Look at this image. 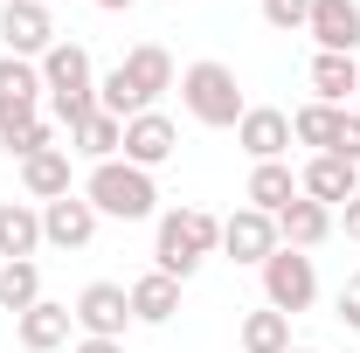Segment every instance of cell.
Returning a JSON list of instances; mask_svg holds the SVG:
<instances>
[{
  "label": "cell",
  "instance_id": "9",
  "mask_svg": "<svg viewBox=\"0 0 360 353\" xmlns=\"http://www.w3.org/2000/svg\"><path fill=\"white\" fill-rule=\"evenodd\" d=\"M42 63H21V56H0V132L21 125V118H42Z\"/></svg>",
  "mask_w": 360,
  "mask_h": 353
},
{
  "label": "cell",
  "instance_id": "33",
  "mask_svg": "<svg viewBox=\"0 0 360 353\" xmlns=\"http://www.w3.org/2000/svg\"><path fill=\"white\" fill-rule=\"evenodd\" d=\"M340 222H347V243H360V194L347 201V215H340Z\"/></svg>",
  "mask_w": 360,
  "mask_h": 353
},
{
  "label": "cell",
  "instance_id": "24",
  "mask_svg": "<svg viewBox=\"0 0 360 353\" xmlns=\"http://www.w3.org/2000/svg\"><path fill=\"white\" fill-rule=\"evenodd\" d=\"M77 146H70V153H84L90 167H104V160H118V153H125V118H111V111H97V118H84V125H77Z\"/></svg>",
  "mask_w": 360,
  "mask_h": 353
},
{
  "label": "cell",
  "instance_id": "11",
  "mask_svg": "<svg viewBox=\"0 0 360 353\" xmlns=\"http://www.w3.org/2000/svg\"><path fill=\"white\" fill-rule=\"evenodd\" d=\"M236 146L264 167V160H284L291 153V118L277 111V104H250L243 111V125H236Z\"/></svg>",
  "mask_w": 360,
  "mask_h": 353
},
{
  "label": "cell",
  "instance_id": "17",
  "mask_svg": "<svg viewBox=\"0 0 360 353\" xmlns=\"http://www.w3.org/2000/svg\"><path fill=\"white\" fill-rule=\"evenodd\" d=\"M70 326H77V312L56 305V298H42V305H28L21 319H14V333H21V347H28V353H56L63 340H70Z\"/></svg>",
  "mask_w": 360,
  "mask_h": 353
},
{
  "label": "cell",
  "instance_id": "5",
  "mask_svg": "<svg viewBox=\"0 0 360 353\" xmlns=\"http://www.w3.org/2000/svg\"><path fill=\"white\" fill-rule=\"evenodd\" d=\"M312 298H319V270H312V257L277 243V250L264 257V305L284 312V319H298V312H312Z\"/></svg>",
  "mask_w": 360,
  "mask_h": 353
},
{
  "label": "cell",
  "instance_id": "2",
  "mask_svg": "<svg viewBox=\"0 0 360 353\" xmlns=\"http://www.w3.org/2000/svg\"><path fill=\"white\" fill-rule=\"evenodd\" d=\"M42 90H49V111H56V125H84L97 118V70H90V49L84 42H56L42 56Z\"/></svg>",
  "mask_w": 360,
  "mask_h": 353
},
{
  "label": "cell",
  "instance_id": "7",
  "mask_svg": "<svg viewBox=\"0 0 360 353\" xmlns=\"http://www.w3.org/2000/svg\"><path fill=\"white\" fill-rule=\"evenodd\" d=\"M0 42H7V56H21V63H42L49 49H56L49 7H35V0H7V7H0Z\"/></svg>",
  "mask_w": 360,
  "mask_h": 353
},
{
  "label": "cell",
  "instance_id": "32",
  "mask_svg": "<svg viewBox=\"0 0 360 353\" xmlns=\"http://www.w3.org/2000/svg\"><path fill=\"white\" fill-rule=\"evenodd\" d=\"M77 353H125V340H77Z\"/></svg>",
  "mask_w": 360,
  "mask_h": 353
},
{
  "label": "cell",
  "instance_id": "37",
  "mask_svg": "<svg viewBox=\"0 0 360 353\" xmlns=\"http://www.w3.org/2000/svg\"><path fill=\"white\" fill-rule=\"evenodd\" d=\"M354 111H360V90H354Z\"/></svg>",
  "mask_w": 360,
  "mask_h": 353
},
{
  "label": "cell",
  "instance_id": "30",
  "mask_svg": "<svg viewBox=\"0 0 360 353\" xmlns=\"http://www.w3.org/2000/svg\"><path fill=\"white\" fill-rule=\"evenodd\" d=\"M333 153L360 167V111H347V125H340V146H333Z\"/></svg>",
  "mask_w": 360,
  "mask_h": 353
},
{
  "label": "cell",
  "instance_id": "34",
  "mask_svg": "<svg viewBox=\"0 0 360 353\" xmlns=\"http://www.w3.org/2000/svg\"><path fill=\"white\" fill-rule=\"evenodd\" d=\"M97 7H104V14H125V7H139V0H97Z\"/></svg>",
  "mask_w": 360,
  "mask_h": 353
},
{
  "label": "cell",
  "instance_id": "29",
  "mask_svg": "<svg viewBox=\"0 0 360 353\" xmlns=\"http://www.w3.org/2000/svg\"><path fill=\"white\" fill-rule=\"evenodd\" d=\"M264 21L284 28V35H298V28L312 21V0H264Z\"/></svg>",
  "mask_w": 360,
  "mask_h": 353
},
{
  "label": "cell",
  "instance_id": "27",
  "mask_svg": "<svg viewBox=\"0 0 360 353\" xmlns=\"http://www.w3.org/2000/svg\"><path fill=\"white\" fill-rule=\"evenodd\" d=\"M0 146H7L14 160H35V153L56 146V132H49V118H21V125H7V132H0Z\"/></svg>",
  "mask_w": 360,
  "mask_h": 353
},
{
  "label": "cell",
  "instance_id": "21",
  "mask_svg": "<svg viewBox=\"0 0 360 353\" xmlns=\"http://www.w3.org/2000/svg\"><path fill=\"white\" fill-rule=\"evenodd\" d=\"M21 187H28L35 201H63V194H77V187H70V153L49 146V153H35V160H21Z\"/></svg>",
  "mask_w": 360,
  "mask_h": 353
},
{
  "label": "cell",
  "instance_id": "31",
  "mask_svg": "<svg viewBox=\"0 0 360 353\" xmlns=\"http://www.w3.org/2000/svg\"><path fill=\"white\" fill-rule=\"evenodd\" d=\"M340 319H347V326H360V277H347V284H340Z\"/></svg>",
  "mask_w": 360,
  "mask_h": 353
},
{
  "label": "cell",
  "instance_id": "19",
  "mask_svg": "<svg viewBox=\"0 0 360 353\" xmlns=\"http://www.w3.org/2000/svg\"><path fill=\"white\" fill-rule=\"evenodd\" d=\"M354 90H360V63L354 56H312V104H340V111H354Z\"/></svg>",
  "mask_w": 360,
  "mask_h": 353
},
{
  "label": "cell",
  "instance_id": "20",
  "mask_svg": "<svg viewBox=\"0 0 360 353\" xmlns=\"http://www.w3.org/2000/svg\"><path fill=\"white\" fill-rule=\"evenodd\" d=\"M180 312V277H167V270H146L132 284V319L139 326H167Z\"/></svg>",
  "mask_w": 360,
  "mask_h": 353
},
{
  "label": "cell",
  "instance_id": "28",
  "mask_svg": "<svg viewBox=\"0 0 360 353\" xmlns=\"http://www.w3.org/2000/svg\"><path fill=\"white\" fill-rule=\"evenodd\" d=\"M97 111H111V118H139V111H146L132 97V84H125V70H111V77L97 84Z\"/></svg>",
  "mask_w": 360,
  "mask_h": 353
},
{
  "label": "cell",
  "instance_id": "16",
  "mask_svg": "<svg viewBox=\"0 0 360 353\" xmlns=\"http://www.w3.org/2000/svg\"><path fill=\"white\" fill-rule=\"evenodd\" d=\"M35 250H42V208L35 201H0V257L35 264Z\"/></svg>",
  "mask_w": 360,
  "mask_h": 353
},
{
  "label": "cell",
  "instance_id": "10",
  "mask_svg": "<svg viewBox=\"0 0 360 353\" xmlns=\"http://www.w3.org/2000/svg\"><path fill=\"white\" fill-rule=\"evenodd\" d=\"M97 208H90L84 194H63V201H42V243L49 250H84L90 236H97Z\"/></svg>",
  "mask_w": 360,
  "mask_h": 353
},
{
  "label": "cell",
  "instance_id": "8",
  "mask_svg": "<svg viewBox=\"0 0 360 353\" xmlns=\"http://www.w3.org/2000/svg\"><path fill=\"white\" fill-rule=\"evenodd\" d=\"M298 194L319 201V208H347V201L360 194V167H354V160H340V153H312L305 174H298Z\"/></svg>",
  "mask_w": 360,
  "mask_h": 353
},
{
  "label": "cell",
  "instance_id": "35",
  "mask_svg": "<svg viewBox=\"0 0 360 353\" xmlns=\"http://www.w3.org/2000/svg\"><path fill=\"white\" fill-rule=\"evenodd\" d=\"M291 353H319V347H291Z\"/></svg>",
  "mask_w": 360,
  "mask_h": 353
},
{
  "label": "cell",
  "instance_id": "1",
  "mask_svg": "<svg viewBox=\"0 0 360 353\" xmlns=\"http://www.w3.org/2000/svg\"><path fill=\"white\" fill-rule=\"evenodd\" d=\"M222 250V222L208 215V208H167L160 215V236H153V270H167V277H194L201 257H215Z\"/></svg>",
  "mask_w": 360,
  "mask_h": 353
},
{
  "label": "cell",
  "instance_id": "26",
  "mask_svg": "<svg viewBox=\"0 0 360 353\" xmlns=\"http://www.w3.org/2000/svg\"><path fill=\"white\" fill-rule=\"evenodd\" d=\"M28 305H42V270L35 264H0V312H21Z\"/></svg>",
  "mask_w": 360,
  "mask_h": 353
},
{
  "label": "cell",
  "instance_id": "6",
  "mask_svg": "<svg viewBox=\"0 0 360 353\" xmlns=\"http://www.w3.org/2000/svg\"><path fill=\"white\" fill-rule=\"evenodd\" d=\"M77 326H84V340H125V326H132V291L125 284H84L77 291Z\"/></svg>",
  "mask_w": 360,
  "mask_h": 353
},
{
  "label": "cell",
  "instance_id": "18",
  "mask_svg": "<svg viewBox=\"0 0 360 353\" xmlns=\"http://www.w3.org/2000/svg\"><path fill=\"white\" fill-rule=\"evenodd\" d=\"M326 236H333V208H319L305 194H298L291 208H277V243H284V250H319Z\"/></svg>",
  "mask_w": 360,
  "mask_h": 353
},
{
  "label": "cell",
  "instance_id": "23",
  "mask_svg": "<svg viewBox=\"0 0 360 353\" xmlns=\"http://www.w3.org/2000/svg\"><path fill=\"white\" fill-rule=\"evenodd\" d=\"M340 125H347L340 104H298V111H291V139L312 146V153H333V146H340Z\"/></svg>",
  "mask_w": 360,
  "mask_h": 353
},
{
  "label": "cell",
  "instance_id": "13",
  "mask_svg": "<svg viewBox=\"0 0 360 353\" xmlns=\"http://www.w3.org/2000/svg\"><path fill=\"white\" fill-rule=\"evenodd\" d=\"M222 250L236 257V264L264 270V257L277 250V215H264V208H236V215L222 222Z\"/></svg>",
  "mask_w": 360,
  "mask_h": 353
},
{
  "label": "cell",
  "instance_id": "22",
  "mask_svg": "<svg viewBox=\"0 0 360 353\" xmlns=\"http://www.w3.org/2000/svg\"><path fill=\"white\" fill-rule=\"evenodd\" d=\"M250 208H264V215H277V208H291L298 201V174L284 167V160H264V167H250Z\"/></svg>",
  "mask_w": 360,
  "mask_h": 353
},
{
  "label": "cell",
  "instance_id": "3",
  "mask_svg": "<svg viewBox=\"0 0 360 353\" xmlns=\"http://www.w3.org/2000/svg\"><path fill=\"white\" fill-rule=\"evenodd\" d=\"M84 201L97 215H111V222H146L160 208V187H153V174L132 167V160H104V167H90Z\"/></svg>",
  "mask_w": 360,
  "mask_h": 353
},
{
  "label": "cell",
  "instance_id": "12",
  "mask_svg": "<svg viewBox=\"0 0 360 353\" xmlns=\"http://www.w3.org/2000/svg\"><path fill=\"white\" fill-rule=\"evenodd\" d=\"M174 146H180V132H174L167 111H139V118H125V160H132V167H146V174L167 167Z\"/></svg>",
  "mask_w": 360,
  "mask_h": 353
},
{
  "label": "cell",
  "instance_id": "4",
  "mask_svg": "<svg viewBox=\"0 0 360 353\" xmlns=\"http://www.w3.org/2000/svg\"><path fill=\"white\" fill-rule=\"evenodd\" d=\"M180 104H187L194 125H215V132L243 125V111H250L229 63H187V70H180Z\"/></svg>",
  "mask_w": 360,
  "mask_h": 353
},
{
  "label": "cell",
  "instance_id": "15",
  "mask_svg": "<svg viewBox=\"0 0 360 353\" xmlns=\"http://www.w3.org/2000/svg\"><path fill=\"white\" fill-rule=\"evenodd\" d=\"M118 70H125V84H132V97L146 104V111H153V104H160V97L174 90V56H167L160 42H139L132 56L118 63Z\"/></svg>",
  "mask_w": 360,
  "mask_h": 353
},
{
  "label": "cell",
  "instance_id": "14",
  "mask_svg": "<svg viewBox=\"0 0 360 353\" xmlns=\"http://www.w3.org/2000/svg\"><path fill=\"white\" fill-rule=\"evenodd\" d=\"M326 56H354L360 49V0H312V21H305Z\"/></svg>",
  "mask_w": 360,
  "mask_h": 353
},
{
  "label": "cell",
  "instance_id": "36",
  "mask_svg": "<svg viewBox=\"0 0 360 353\" xmlns=\"http://www.w3.org/2000/svg\"><path fill=\"white\" fill-rule=\"evenodd\" d=\"M35 7H56V0H35Z\"/></svg>",
  "mask_w": 360,
  "mask_h": 353
},
{
  "label": "cell",
  "instance_id": "25",
  "mask_svg": "<svg viewBox=\"0 0 360 353\" xmlns=\"http://www.w3.org/2000/svg\"><path fill=\"white\" fill-rule=\"evenodd\" d=\"M243 353H291V319L284 312H250L243 319Z\"/></svg>",
  "mask_w": 360,
  "mask_h": 353
}]
</instances>
